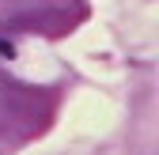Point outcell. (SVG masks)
<instances>
[{
  "mask_svg": "<svg viewBox=\"0 0 159 155\" xmlns=\"http://www.w3.org/2000/svg\"><path fill=\"white\" fill-rule=\"evenodd\" d=\"M15 49H11V42H4V38H0V57H11Z\"/></svg>",
  "mask_w": 159,
  "mask_h": 155,
  "instance_id": "1",
  "label": "cell"
}]
</instances>
